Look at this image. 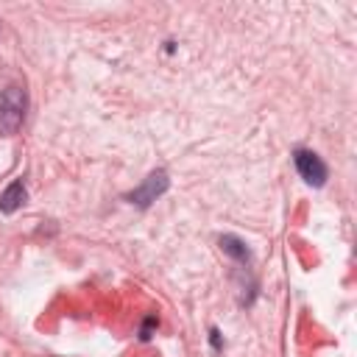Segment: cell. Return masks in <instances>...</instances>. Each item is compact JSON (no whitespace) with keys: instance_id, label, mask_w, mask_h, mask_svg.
I'll return each instance as SVG.
<instances>
[{"instance_id":"1","label":"cell","mask_w":357,"mask_h":357,"mask_svg":"<svg viewBox=\"0 0 357 357\" xmlns=\"http://www.w3.org/2000/svg\"><path fill=\"white\" fill-rule=\"evenodd\" d=\"M28 95L22 86H6L0 92V134H17L25 120Z\"/></svg>"},{"instance_id":"2","label":"cell","mask_w":357,"mask_h":357,"mask_svg":"<svg viewBox=\"0 0 357 357\" xmlns=\"http://www.w3.org/2000/svg\"><path fill=\"white\" fill-rule=\"evenodd\" d=\"M293 159H296V170L301 173V178H304L307 184L321 187V184L326 181L329 170H326V165L321 162L318 153H312V151H307V148H298V151L293 153Z\"/></svg>"},{"instance_id":"3","label":"cell","mask_w":357,"mask_h":357,"mask_svg":"<svg viewBox=\"0 0 357 357\" xmlns=\"http://www.w3.org/2000/svg\"><path fill=\"white\" fill-rule=\"evenodd\" d=\"M167 187H170L167 173H165V170H153V173H151V176H148V178H145L134 192H128L126 198H128L131 204H137V206H151V204H153V201H156Z\"/></svg>"},{"instance_id":"4","label":"cell","mask_w":357,"mask_h":357,"mask_svg":"<svg viewBox=\"0 0 357 357\" xmlns=\"http://www.w3.org/2000/svg\"><path fill=\"white\" fill-rule=\"evenodd\" d=\"M25 198H28V192H25V184L17 178V181H11L3 192H0V212H6V215H11V212H17L22 204H25Z\"/></svg>"},{"instance_id":"5","label":"cell","mask_w":357,"mask_h":357,"mask_svg":"<svg viewBox=\"0 0 357 357\" xmlns=\"http://www.w3.org/2000/svg\"><path fill=\"white\" fill-rule=\"evenodd\" d=\"M220 248H223V254H229L234 262H251V248L240 240V237H234V234H223L220 237Z\"/></svg>"},{"instance_id":"6","label":"cell","mask_w":357,"mask_h":357,"mask_svg":"<svg viewBox=\"0 0 357 357\" xmlns=\"http://www.w3.org/2000/svg\"><path fill=\"white\" fill-rule=\"evenodd\" d=\"M209 335H212V346H215V349H220V332H218V329H212Z\"/></svg>"}]
</instances>
